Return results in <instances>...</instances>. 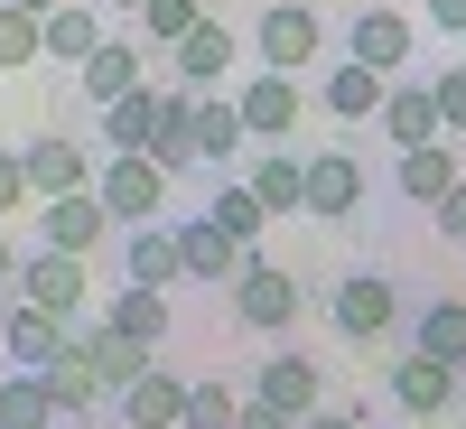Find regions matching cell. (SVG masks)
Returning a JSON list of instances; mask_svg holds the SVG:
<instances>
[{"mask_svg": "<svg viewBox=\"0 0 466 429\" xmlns=\"http://www.w3.org/2000/svg\"><path fill=\"white\" fill-rule=\"evenodd\" d=\"M177 243H187V281H206V290L243 281V261H252V243H233L215 215H187V224H177Z\"/></svg>", "mask_w": 466, "mask_h": 429, "instance_id": "obj_18", "label": "cell"}, {"mask_svg": "<svg viewBox=\"0 0 466 429\" xmlns=\"http://www.w3.org/2000/svg\"><path fill=\"white\" fill-rule=\"evenodd\" d=\"M112 420H122V429H187V383L149 364V373L131 383V393L112 402Z\"/></svg>", "mask_w": 466, "mask_h": 429, "instance_id": "obj_21", "label": "cell"}, {"mask_svg": "<svg viewBox=\"0 0 466 429\" xmlns=\"http://www.w3.org/2000/svg\"><path fill=\"white\" fill-rule=\"evenodd\" d=\"M19 299L56 308L66 327H85V308H94V281H85V252H56V243H37V252L19 261Z\"/></svg>", "mask_w": 466, "mask_h": 429, "instance_id": "obj_3", "label": "cell"}, {"mask_svg": "<svg viewBox=\"0 0 466 429\" xmlns=\"http://www.w3.org/2000/svg\"><path fill=\"white\" fill-rule=\"evenodd\" d=\"M159 122H168V85H140V94H122L103 112V149H149Z\"/></svg>", "mask_w": 466, "mask_h": 429, "instance_id": "obj_25", "label": "cell"}, {"mask_svg": "<svg viewBox=\"0 0 466 429\" xmlns=\"http://www.w3.org/2000/svg\"><path fill=\"white\" fill-rule=\"evenodd\" d=\"M66 429H122V420H103V411H94V420H66Z\"/></svg>", "mask_w": 466, "mask_h": 429, "instance_id": "obj_41", "label": "cell"}, {"mask_svg": "<svg viewBox=\"0 0 466 429\" xmlns=\"http://www.w3.org/2000/svg\"><path fill=\"white\" fill-rule=\"evenodd\" d=\"M66 355H75V327L56 318V308H37V299L0 308V364H10V373H47Z\"/></svg>", "mask_w": 466, "mask_h": 429, "instance_id": "obj_2", "label": "cell"}, {"mask_svg": "<svg viewBox=\"0 0 466 429\" xmlns=\"http://www.w3.org/2000/svg\"><path fill=\"white\" fill-rule=\"evenodd\" d=\"M355 206H364V159H355V149H308V215L345 224Z\"/></svg>", "mask_w": 466, "mask_h": 429, "instance_id": "obj_12", "label": "cell"}, {"mask_svg": "<svg viewBox=\"0 0 466 429\" xmlns=\"http://www.w3.org/2000/svg\"><path fill=\"white\" fill-rule=\"evenodd\" d=\"M103 233H122V224H112V206L94 197V187H85V197H47V206H37V243H56V252H94Z\"/></svg>", "mask_w": 466, "mask_h": 429, "instance_id": "obj_17", "label": "cell"}, {"mask_svg": "<svg viewBox=\"0 0 466 429\" xmlns=\"http://www.w3.org/2000/svg\"><path fill=\"white\" fill-rule=\"evenodd\" d=\"M299 429H364V411H308Z\"/></svg>", "mask_w": 466, "mask_h": 429, "instance_id": "obj_40", "label": "cell"}, {"mask_svg": "<svg viewBox=\"0 0 466 429\" xmlns=\"http://www.w3.org/2000/svg\"><path fill=\"white\" fill-rule=\"evenodd\" d=\"M206 215H215V224L233 233V243H252V233L270 224V206L252 197V178H243V169H233V178H215V206H206Z\"/></svg>", "mask_w": 466, "mask_h": 429, "instance_id": "obj_30", "label": "cell"}, {"mask_svg": "<svg viewBox=\"0 0 466 429\" xmlns=\"http://www.w3.org/2000/svg\"><path fill=\"white\" fill-rule=\"evenodd\" d=\"M94 197L112 206V224H159L168 215V169L149 159V149H103V178H94Z\"/></svg>", "mask_w": 466, "mask_h": 429, "instance_id": "obj_1", "label": "cell"}, {"mask_svg": "<svg viewBox=\"0 0 466 429\" xmlns=\"http://www.w3.org/2000/svg\"><path fill=\"white\" fill-rule=\"evenodd\" d=\"M233 318H243V327H261V336H280V327H299V281H289V271L280 261H243V281H233Z\"/></svg>", "mask_w": 466, "mask_h": 429, "instance_id": "obj_6", "label": "cell"}, {"mask_svg": "<svg viewBox=\"0 0 466 429\" xmlns=\"http://www.w3.org/2000/svg\"><path fill=\"white\" fill-rule=\"evenodd\" d=\"M75 345H85V364L103 373V393H112V402H122L131 383H140L149 364H159V345H140V336H122L112 318H85V327H75Z\"/></svg>", "mask_w": 466, "mask_h": 429, "instance_id": "obj_8", "label": "cell"}, {"mask_svg": "<svg viewBox=\"0 0 466 429\" xmlns=\"http://www.w3.org/2000/svg\"><path fill=\"white\" fill-rule=\"evenodd\" d=\"M252 393H261V402H280L289 420H308V411H318V393H327V373L308 364V355H289V345H280V355L252 373Z\"/></svg>", "mask_w": 466, "mask_h": 429, "instance_id": "obj_23", "label": "cell"}, {"mask_svg": "<svg viewBox=\"0 0 466 429\" xmlns=\"http://www.w3.org/2000/svg\"><path fill=\"white\" fill-rule=\"evenodd\" d=\"M430 215H439V233H457V243H466V178H457V187H448V197H439V206H430Z\"/></svg>", "mask_w": 466, "mask_h": 429, "instance_id": "obj_37", "label": "cell"}, {"mask_svg": "<svg viewBox=\"0 0 466 429\" xmlns=\"http://www.w3.org/2000/svg\"><path fill=\"white\" fill-rule=\"evenodd\" d=\"M103 318L122 327V336H140V345H159V336H168V290H140V281H122V299H112Z\"/></svg>", "mask_w": 466, "mask_h": 429, "instance_id": "obj_29", "label": "cell"}, {"mask_svg": "<svg viewBox=\"0 0 466 429\" xmlns=\"http://www.w3.org/2000/svg\"><path fill=\"white\" fill-rule=\"evenodd\" d=\"M410 47H420L410 19L382 10V0H373V10H355V28H345V56H364L373 75H410Z\"/></svg>", "mask_w": 466, "mask_h": 429, "instance_id": "obj_15", "label": "cell"}, {"mask_svg": "<svg viewBox=\"0 0 466 429\" xmlns=\"http://www.w3.org/2000/svg\"><path fill=\"white\" fill-rule=\"evenodd\" d=\"M327 318H336V336L373 345V336H392V318H401V290L382 281V271H345V281H336V299H327Z\"/></svg>", "mask_w": 466, "mask_h": 429, "instance_id": "obj_4", "label": "cell"}, {"mask_svg": "<svg viewBox=\"0 0 466 429\" xmlns=\"http://www.w3.org/2000/svg\"><path fill=\"white\" fill-rule=\"evenodd\" d=\"M410 355H439V364H457V373H466V299H430V308H420Z\"/></svg>", "mask_w": 466, "mask_h": 429, "instance_id": "obj_27", "label": "cell"}, {"mask_svg": "<svg viewBox=\"0 0 466 429\" xmlns=\"http://www.w3.org/2000/svg\"><path fill=\"white\" fill-rule=\"evenodd\" d=\"M28 197H37V187H28V149H0V224H10Z\"/></svg>", "mask_w": 466, "mask_h": 429, "instance_id": "obj_35", "label": "cell"}, {"mask_svg": "<svg viewBox=\"0 0 466 429\" xmlns=\"http://www.w3.org/2000/svg\"><path fill=\"white\" fill-rule=\"evenodd\" d=\"M233 56H243V37H233L224 19H197V28H187L177 47H168V75L206 94V85H224V75H233Z\"/></svg>", "mask_w": 466, "mask_h": 429, "instance_id": "obj_14", "label": "cell"}, {"mask_svg": "<svg viewBox=\"0 0 466 429\" xmlns=\"http://www.w3.org/2000/svg\"><path fill=\"white\" fill-rule=\"evenodd\" d=\"M382 140H392V149H420V140H448V112H439V85H392V94H382Z\"/></svg>", "mask_w": 466, "mask_h": 429, "instance_id": "obj_20", "label": "cell"}, {"mask_svg": "<svg viewBox=\"0 0 466 429\" xmlns=\"http://www.w3.org/2000/svg\"><path fill=\"white\" fill-rule=\"evenodd\" d=\"M37 56H47V10H10L0 0V75H19Z\"/></svg>", "mask_w": 466, "mask_h": 429, "instance_id": "obj_31", "label": "cell"}, {"mask_svg": "<svg viewBox=\"0 0 466 429\" xmlns=\"http://www.w3.org/2000/svg\"><path fill=\"white\" fill-rule=\"evenodd\" d=\"M233 103H243V122H252V140H270V149H280L289 131H299V75H280V66H261L252 75V85H233Z\"/></svg>", "mask_w": 466, "mask_h": 429, "instance_id": "obj_10", "label": "cell"}, {"mask_svg": "<svg viewBox=\"0 0 466 429\" xmlns=\"http://www.w3.org/2000/svg\"><path fill=\"white\" fill-rule=\"evenodd\" d=\"M140 85H149V75H140V37H103V47L75 66V94H85L94 112H112L122 94H140Z\"/></svg>", "mask_w": 466, "mask_h": 429, "instance_id": "obj_13", "label": "cell"}, {"mask_svg": "<svg viewBox=\"0 0 466 429\" xmlns=\"http://www.w3.org/2000/svg\"><path fill=\"white\" fill-rule=\"evenodd\" d=\"M94 178H103V159H94L85 140H66V131L28 140V187H37V206H47V197H85Z\"/></svg>", "mask_w": 466, "mask_h": 429, "instance_id": "obj_9", "label": "cell"}, {"mask_svg": "<svg viewBox=\"0 0 466 429\" xmlns=\"http://www.w3.org/2000/svg\"><path fill=\"white\" fill-rule=\"evenodd\" d=\"M197 19H215L206 0H149V10H140V47H177Z\"/></svg>", "mask_w": 466, "mask_h": 429, "instance_id": "obj_32", "label": "cell"}, {"mask_svg": "<svg viewBox=\"0 0 466 429\" xmlns=\"http://www.w3.org/2000/svg\"><path fill=\"white\" fill-rule=\"evenodd\" d=\"M457 149H466V140H420V149H392V187H401L410 206H439L448 187L466 178V159H457Z\"/></svg>", "mask_w": 466, "mask_h": 429, "instance_id": "obj_16", "label": "cell"}, {"mask_svg": "<svg viewBox=\"0 0 466 429\" xmlns=\"http://www.w3.org/2000/svg\"><path fill=\"white\" fill-rule=\"evenodd\" d=\"M103 37H112V28H103V10H75V0H66V10H47V56H56L66 75L85 66V56L103 47Z\"/></svg>", "mask_w": 466, "mask_h": 429, "instance_id": "obj_28", "label": "cell"}, {"mask_svg": "<svg viewBox=\"0 0 466 429\" xmlns=\"http://www.w3.org/2000/svg\"><path fill=\"white\" fill-rule=\"evenodd\" d=\"M430 19H439L448 37H466V0H430Z\"/></svg>", "mask_w": 466, "mask_h": 429, "instance_id": "obj_39", "label": "cell"}, {"mask_svg": "<svg viewBox=\"0 0 466 429\" xmlns=\"http://www.w3.org/2000/svg\"><path fill=\"white\" fill-rule=\"evenodd\" d=\"M430 85H439V112H448V140H466V56H457V66H439Z\"/></svg>", "mask_w": 466, "mask_h": 429, "instance_id": "obj_34", "label": "cell"}, {"mask_svg": "<svg viewBox=\"0 0 466 429\" xmlns=\"http://www.w3.org/2000/svg\"><path fill=\"white\" fill-rule=\"evenodd\" d=\"M252 47H261V66L299 75V66H318L327 28H318V10H308V0H270V10H261V28H252Z\"/></svg>", "mask_w": 466, "mask_h": 429, "instance_id": "obj_5", "label": "cell"}, {"mask_svg": "<svg viewBox=\"0 0 466 429\" xmlns=\"http://www.w3.org/2000/svg\"><path fill=\"white\" fill-rule=\"evenodd\" d=\"M364 429H373V420H364Z\"/></svg>", "mask_w": 466, "mask_h": 429, "instance_id": "obj_44", "label": "cell"}, {"mask_svg": "<svg viewBox=\"0 0 466 429\" xmlns=\"http://www.w3.org/2000/svg\"><path fill=\"white\" fill-rule=\"evenodd\" d=\"M243 178H252V197L270 206V215H308V149H270V159H243Z\"/></svg>", "mask_w": 466, "mask_h": 429, "instance_id": "obj_22", "label": "cell"}, {"mask_svg": "<svg viewBox=\"0 0 466 429\" xmlns=\"http://www.w3.org/2000/svg\"><path fill=\"white\" fill-rule=\"evenodd\" d=\"M233 420H243L233 383H187V429H233Z\"/></svg>", "mask_w": 466, "mask_h": 429, "instance_id": "obj_33", "label": "cell"}, {"mask_svg": "<svg viewBox=\"0 0 466 429\" xmlns=\"http://www.w3.org/2000/svg\"><path fill=\"white\" fill-rule=\"evenodd\" d=\"M10 10H66V0H10Z\"/></svg>", "mask_w": 466, "mask_h": 429, "instance_id": "obj_42", "label": "cell"}, {"mask_svg": "<svg viewBox=\"0 0 466 429\" xmlns=\"http://www.w3.org/2000/svg\"><path fill=\"white\" fill-rule=\"evenodd\" d=\"M122 281H140V290H177V281H187V243H177L168 215L122 233Z\"/></svg>", "mask_w": 466, "mask_h": 429, "instance_id": "obj_11", "label": "cell"}, {"mask_svg": "<svg viewBox=\"0 0 466 429\" xmlns=\"http://www.w3.org/2000/svg\"><path fill=\"white\" fill-rule=\"evenodd\" d=\"M19 261H28V252L10 243V224H0V299H10V290H19Z\"/></svg>", "mask_w": 466, "mask_h": 429, "instance_id": "obj_38", "label": "cell"}, {"mask_svg": "<svg viewBox=\"0 0 466 429\" xmlns=\"http://www.w3.org/2000/svg\"><path fill=\"white\" fill-rule=\"evenodd\" d=\"M103 10H131V19H140V10H149V0H103Z\"/></svg>", "mask_w": 466, "mask_h": 429, "instance_id": "obj_43", "label": "cell"}, {"mask_svg": "<svg viewBox=\"0 0 466 429\" xmlns=\"http://www.w3.org/2000/svg\"><path fill=\"white\" fill-rule=\"evenodd\" d=\"M457 383H466V373H457V364H439V355H401V364H392V402L430 420V411H448V402H457Z\"/></svg>", "mask_w": 466, "mask_h": 429, "instance_id": "obj_24", "label": "cell"}, {"mask_svg": "<svg viewBox=\"0 0 466 429\" xmlns=\"http://www.w3.org/2000/svg\"><path fill=\"white\" fill-rule=\"evenodd\" d=\"M382 94H392V75H373L364 56H336L318 75V103L336 112V122H382Z\"/></svg>", "mask_w": 466, "mask_h": 429, "instance_id": "obj_19", "label": "cell"}, {"mask_svg": "<svg viewBox=\"0 0 466 429\" xmlns=\"http://www.w3.org/2000/svg\"><path fill=\"white\" fill-rule=\"evenodd\" d=\"M0 429H66L47 373H10V364H0Z\"/></svg>", "mask_w": 466, "mask_h": 429, "instance_id": "obj_26", "label": "cell"}, {"mask_svg": "<svg viewBox=\"0 0 466 429\" xmlns=\"http://www.w3.org/2000/svg\"><path fill=\"white\" fill-rule=\"evenodd\" d=\"M243 149H252V122H243V103H233L224 85H206V94H197V169L233 178V169H243Z\"/></svg>", "mask_w": 466, "mask_h": 429, "instance_id": "obj_7", "label": "cell"}, {"mask_svg": "<svg viewBox=\"0 0 466 429\" xmlns=\"http://www.w3.org/2000/svg\"><path fill=\"white\" fill-rule=\"evenodd\" d=\"M233 429H299V420H289L280 402H261V393H252V402H243V420H233Z\"/></svg>", "mask_w": 466, "mask_h": 429, "instance_id": "obj_36", "label": "cell"}]
</instances>
